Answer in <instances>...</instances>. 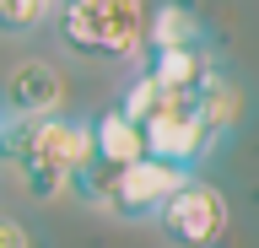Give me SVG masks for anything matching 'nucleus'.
<instances>
[{"mask_svg":"<svg viewBox=\"0 0 259 248\" xmlns=\"http://www.w3.org/2000/svg\"><path fill=\"white\" fill-rule=\"evenodd\" d=\"M227 227H232V200L210 178H189L157 216V232L173 248H216L227 237Z\"/></svg>","mask_w":259,"mask_h":248,"instance_id":"4","label":"nucleus"},{"mask_svg":"<svg viewBox=\"0 0 259 248\" xmlns=\"http://www.w3.org/2000/svg\"><path fill=\"white\" fill-rule=\"evenodd\" d=\"M0 248H44V237H38L22 216H6V211H0Z\"/></svg>","mask_w":259,"mask_h":248,"instance_id":"11","label":"nucleus"},{"mask_svg":"<svg viewBox=\"0 0 259 248\" xmlns=\"http://www.w3.org/2000/svg\"><path fill=\"white\" fill-rule=\"evenodd\" d=\"M0 97H6V114L11 119H54L65 114V76L49 60H22V65L6 76L0 86Z\"/></svg>","mask_w":259,"mask_h":248,"instance_id":"6","label":"nucleus"},{"mask_svg":"<svg viewBox=\"0 0 259 248\" xmlns=\"http://www.w3.org/2000/svg\"><path fill=\"white\" fill-rule=\"evenodd\" d=\"M157 49H210V22L194 6H151L146 17V54Z\"/></svg>","mask_w":259,"mask_h":248,"instance_id":"9","label":"nucleus"},{"mask_svg":"<svg viewBox=\"0 0 259 248\" xmlns=\"http://www.w3.org/2000/svg\"><path fill=\"white\" fill-rule=\"evenodd\" d=\"M146 157V135L135 119L119 114V103H108V108H97L92 114V167L97 173H124V167H135Z\"/></svg>","mask_w":259,"mask_h":248,"instance_id":"7","label":"nucleus"},{"mask_svg":"<svg viewBox=\"0 0 259 248\" xmlns=\"http://www.w3.org/2000/svg\"><path fill=\"white\" fill-rule=\"evenodd\" d=\"M6 130H11V114H6V97H0V140H6Z\"/></svg>","mask_w":259,"mask_h":248,"instance_id":"12","label":"nucleus"},{"mask_svg":"<svg viewBox=\"0 0 259 248\" xmlns=\"http://www.w3.org/2000/svg\"><path fill=\"white\" fill-rule=\"evenodd\" d=\"M146 17L151 6L141 0H70L54 17V33L87 60H146Z\"/></svg>","mask_w":259,"mask_h":248,"instance_id":"2","label":"nucleus"},{"mask_svg":"<svg viewBox=\"0 0 259 248\" xmlns=\"http://www.w3.org/2000/svg\"><path fill=\"white\" fill-rule=\"evenodd\" d=\"M141 70L167 92V97H189V92H200L222 65H216L210 49H157V54L141 60Z\"/></svg>","mask_w":259,"mask_h":248,"instance_id":"8","label":"nucleus"},{"mask_svg":"<svg viewBox=\"0 0 259 248\" xmlns=\"http://www.w3.org/2000/svg\"><path fill=\"white\" fill-rule=\"evenodd\" d=\"M141 135H146V157H151V162H167V167H178V173H194V178H200V167L222 151L216 135L205 130L200 108H194V92L189 97H173L151 124H141Z\"/></svg>","mask_w":259,"mask_h":248,"instance_id":"3","label":"nucleus"},{"mask_svg":"<svg viewBox=\"0 0 259 248\" xmlns=\"http://www.w3.org/2000/svg\"><path fill=\"white\" fill-rule=\"evenodd\" d=\"M189 178L194 173H178V167H167V162L141 157L135 167L119 173L113 200H108V216H119V221H157V216L167 211V200H173Z\"/></svg>","mask_w":259,"mask_h":248,"instance_id":"5","label":"nucleus"},{"mask_svg":"<svg viewBox=\"0 0 259 248\" xmlns=\"http://www.w3.org/2000/svg\"><path fill=\"white\" fill-rule=\"evenodd\" d=\"M60 6L54 0H0V38H32L54 27Z\"/></svg>","mask_w":259,"mask_h":248,"instance_id":"10","label":"nucleus"},{"mask_svg":"<svg viewBox=\"0 0 259 248\" xmlns=\"http://www.w3.org/2000/svg\"><path fill=\"white\" fill-rule=\"evenodd\" d=\"M0 162L11 167L27 200H60L87 162H92V114H54V119H11L0 140Z\"/></svg>","mask_w":259,"mask_h":248,"instance_id":"1","label":"nucleus"}]
</instances>
